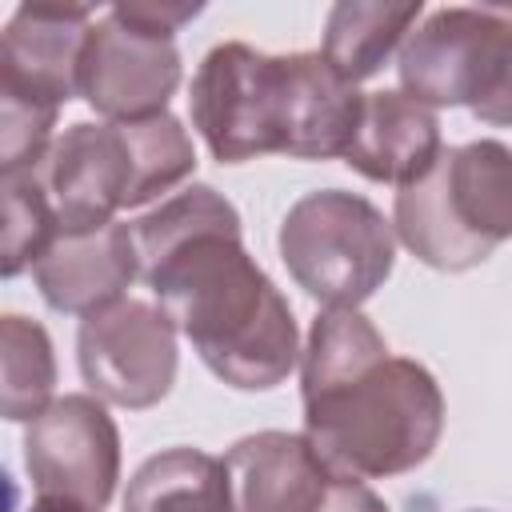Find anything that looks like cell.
I'll list each match as a JSON object with an SVG mask.
<instances>
[{
	"label": "cell",
	"instance_id": "obj_4",
	"mask_svg": "<svg viewBox=\"0 0 512 512\" xmlns=\"http://www.w3.org/2000/svg\"><path fill=\"white\" fill-rule=\"evenodd\" d=\"M392 232L436 272L484 264L512 240V148L500 140L444 148L420 180L396 188Z\"/></svg>",
	"mask_w": 512,
	"mask_h": 512
},
{
	"label": "cell",
	"instance_id": "obj_9",
	"mask_svg": "<svg viewBox=\"0 0 512 512\" xmlns=\"http://www.w3.org/2000/svg\"><path fill=\"white\" fill-rule=\"evenodd\" d=\"M180 88V48L168 32L144 28L112 4L88 32L80 56V96L112 124L168 112Z\"/></svg>",
	"mask_w": 512,
	"mask_h": 512
},
{
	"label": "cell",
	"instance_id": "obj_6",
	"mask_svg": "<svg viewBox=\"0 0 512 512\" xmlns=\"http://www.w3.org/2000/svg\"><path fill=\"white\" fill-rule=\"evenodd\" d=\"M276 244L288 276L328 308H360L396 264V236L384 212L344 188L300 196Z\"/></svg>",
	"mask_w": 512,
	"mask_h": 512
},
{
	"label": "cell",
	"instance_id": "obj_7",
	"mask_svg": "<svg viewBox=\"0 0 512 512\" xmlns=\"http://www.w3.org/2000/svg\"><path fill=\"white\" fill-rule=\"evenodd\" d=\"M76 360L84 384L120 408H152L176 384V324L164 308L124 296L80 320Z\"/></svg>",
	"mask_w": 512,
	"mask_h": 512
},
{
	"label": "cell",
	"instance_id": "obj_18",
	"mask_svg": "<svg viewBox=\"0 0 512 512\" xmlns=\"http://www.w3.org/2000/svg\"><path fill=\"white\" fill-rule=\"evenodd\" d=\"M124 128L132 140V160H136V188H132L128 208H140L156 200L160 192H172L196 172V148L172 112H160L148 120H124Z\"/></svg>",
	"mask_w": 512,
	"mask_h": 512
},
{
	"label": "cell",
	"instance_id": "obj_16",
	"mask_svg": "<svg viewBox=\"0 0 512 512\" xmlns=\"http://www.w3.org/2000/svg\"><path fill=\"white\" fill-rule=\"evenodd\" d=\"M124 512H232L228 468L200 448H164L132 472Z\"/></svg>",
	"mask_w": 512,
	"mask_h": 512
},
{
	"label": "cell",
	"instance_id": "obj_13",
	"mask_svg": "<svg viewBox=\"0 0 512 512\" xmlns=\"http://www.w3.org/2000/svg\"><path fill=\"white\" fill-rule=\"evenodd\" d=\"M36 288L48 308L68 316H92L116 300L140 276V252L132 224H104L96 232H60L32 264Z\"/></svg>",
	"mask_w": 512,
	"mask_h": 512
},
{
	"label": "cell",
	"instance_id": "obj_12",
	"mask_svg": "<svg viewBox=\"0 0 512 512\" xmlns=\"http://www.w3.org/2000/svg\"><path fill=\"white\" fill-rule=\"evenodd\" d=\"M232 512H320L336 472L296 432H256L228 448Z\"/></svg>",
	"mask_w": 512,
	"mask_h": 512
},
{
	"label": "cell",
	"instance_id": "obj_3",
	"mask_svg": "<svg viewBox=\"0 0 512 512\" xmlns=\"http://www.w3.org/2000/svg\"><path fill=\"white\" fill-rule=\"evenodd\" d=\"M192 124L220 164L256 156L332 160L348 152L364 96L324 52L268 56L244 40L216 44L192 76Z\"/></svg>",
	"mask_w": 512,
	"mask_h": 512
},
{
	"label": "cell",
	"instance_id": "obj_10",
	"mask_svg": "<svg viewBox=\"0 0 512 512\" xmlns=\"http://www.w3.org/2000/svg\"><path fill=\"white\" fill-rule=\"evenodd\" d=\"M60 232H96L128 208L136 188V160L124 124H72L36 168Z\"/></svg>",
	"mask_w": 512,
	"mask_h": 512
},
{
	"label": "cell",
	"instance_id": "obj_11",
	"mask_svg": "<svg viewBox=\"0 0 512 512\" xmlns=\"http://www.w3.org/2000/svg\"><path fill=\"white\" fill-rule=\"evenodd\" d=\"M92 24L88 4H20L0 36V100L60 112L80 96V56Z\"/></svg>",
	"mask_w": 512,
	"mask_h": 512
},
{
	"label": "cell",
	"instance_id": "obj_17",
	"mask_svg": "<svg viewBox=\"0 0 512 512\" xmlns=\"http://www.w3.org/2000/svg\"><path fill=\"white\" fill-rule=\"evenodd\" d=\"M56 356L40 320L8 312L0 320V412L4 420H36L52 404Z\"/></svg>",
	"mask_w": 512,
	"mask_h": 512
},
{
	"label": "cell",
	"instance_id": "obj_5",
	"mask_svg": "<svg viewBox=\"0 0 512 512\" xmlns=\"http://www.w3.org/2000/svg\"><path fill=\"white\" fill-rule=\"evenodd\" d=\"M404 96L424 108H472L484 124H512V12L436 8L400 48Z\"/></svg>",
	"mask_w": 512,
	"mask_h": 512
},
{
	"label": "cell",
	"instance_id": "obj_14",
	"mask_svg": "<svg viewBox=\"0 0 512 512\" xmlns=\"http://www.w3.org/2000/svg\"><path fill=\"white\" fill-rule=\"evenodd\" d=\"M440 120L404 92H368L344 164L376 184H412L440 160Z\"/></svg>",
	"mask_w": 512,
	"mask_h": 512
},
{
	"label": "cell",
	"instance_id": "obj_20",
	"mask_svg": "<svg viewBox=\"0 0 512 512\" xmlns=\"http://www.w3.org/2000/svg\"><path fill=\"white\" fill-rule=\"evenodd\" d=\"M320 512H388V504H384L364 480L336 472V480H332V488H328Z\"/></svg>",
	"mask_w": 512,
	"mask_h": 512
},
{
	"label": "cell",
	"instance_id": "obj_19",
	"mask_svg": "<svg viewBox=\"0 0 512 512\" xmlns=\"http://www.w3.org/2000/svg\"><path fill=\"white\" fill-rule=\"evenodd\" d=\"M0 184H4V264L0 272L12 280L48 252V244L60 236V220L52 212V200L36 168L0 176Z\"/></svg>",
	"mask_w": 512,
	"mask_h": 512
},
{
	"label": "cell",
	"instance_id": "obj_21",
	"mask_svg": "<svg viewBox=\"0 0 512 512\" xmlns=\"http://www.w3.org/2000/svg\"><path fill=\"white\" fill-rule=\"evenodd\" d=\"M28 512H88V508L68 504V500H44V496H36V504H32Z\"/></svg>",
	"mask_w": 512,
	"mask_h": 512
},
{
	"label": "cell",
	"instance_id": "obj_15",
	"mask_svg": "<svg viewBox=\"0 0 512 512\" xmlns=\"http://www.w3.org/2000/svg\"><path fill=\"white\" fill-rule=\"evenodd\" d=\"M420 16V0H340L328 8L320 52L348 84H360L376 76L396 48H404Z\"/></svg>",
	"mask_w": 512,
	"mask_h": 512
},
{
	"label": "cell",
	"instance_id": "obj_2",
	"mask_svg": "<svg viewBox=\"0 0 512 512\" xmlns=\"http://www.w3.org/2000/svg\"><path fill=\"white\" fill-rule=\"evenodd\" d=\"M304 436L340 476H400L420 468L444 432L436 376L392 356L360 308H324L300 352Z\"/></svg>",
	"mask_w": 512,
	"mask_h": 512
},
{
	"label": "cell",
	"instance_id": "obj_8",
	"mask_svg": "<svg viewBox=\"0 0 512 512\" xmlns=\"http://www.w3.org/2000/svg\"><path fill=\"white\" fill-rule=\"evenodd\" d=\"M24 468L36 496L104 512L120 480V428L96 396L68 392L28 420Z\"/></svg>",
	"mask_w": 512,
	"mask_h": 512
},
{
	"label": "cell",
	"instance_id": "obj_1",
	"mask_svg": "<svg viewBox=\"0 0 512 512\" xmlns=\"http://www.w3.org/2000/svg\"><path fill=\"white\" fill-rule=\"evenodd\" d=\"M140 276L196 348L212 376L240 392L288 380L300 328L240 240V212L212 188L192 184L132 224Z\"/></svg>",
	"mask_w": 512,
	"mask_h": 512
}]
</instances>
